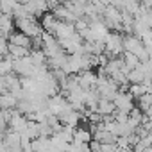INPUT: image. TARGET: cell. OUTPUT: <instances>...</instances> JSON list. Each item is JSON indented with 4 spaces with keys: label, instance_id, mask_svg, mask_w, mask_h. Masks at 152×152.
Returning a JSON list of instances; mask_svg holds the SVG:
<instances>
[{
    "label": "cell",
    "instance_id": "9",
    "mask_svg": "<svg viewBox=\"0 0 152 152\" xmlns=\"http://www.w3.org/2000/svg\"><path fill=\"white\" fill-rule=\"evenodd\" d=\"M25 124H27V118H25L23 115H20L16 109H11V118H9V122H7V129L20 134V132L23 131Z\"/></svg>",
    "mask_w": 152,
    "mask_h": 152
},
{
    "label": "cell",
    "instance_id": "13",
    "mask_svg": "<svg viewBox=\"0 0 152 152\" xmlns=\"http://www.w3.org/2000/svg\"><path fill=\"white\" fill-rule=\"evenodd\" d=\"M7 43H9V45H16V47H23V48H32V39H31L29 36L18 32V31L11 32V34L7 36Z\"/></svg>",
    "mask_w": 152,
    "mask_h": 152
},
{
    "label": "cell",
    "instance_id": "21",
    "mask_svg": "<svg viewBox=\"0 0 152 152\" xmlns=\"http://www.w3.org/2000/svg\"><path fill=\"white\" fill-rule=\"evenodd\" d=\"M122 63L129 68V70H132V68H136V66H140V59L134 56V54H131V52H122Z\"/></svg>",
    "mask_w": 152,
    "mask_h": 152
},
{
    "label": "cell",
    "instance_id": "11",
    "mask_svg": "<svg viewBox=\"0 0 152 152\" xmlns=\"http://www.w3.org/2000/svg\"><path fill=\"white\" fill-rule=\"evenodd\" d=\"M90 141H91V132H90L88 127L79 125V127L73 129V140H72V143H75V145H88Z\"/></svg>",
    "mask_w": 152,
    "mask_h": 152
},
{
    "label": "cell",
    "instance_id": "8",
    "mask_svg": "<svg viewBox=\"0 0 152 152\" xmlns=\"http://www.w3.org/2000/svg\"><path fill=\"white\" fill-rule=\"evenodd\" d=\"M95 83H97V73L93 70H86L77 73V84L83 90H95Z\"/></svg>",
    "mask_w": 152,
    "mask_h": 152
},
{
    "label": "cell",
    "instance_id": "15",
    "mask_svg": "<svg viewBox=\"0 0 152 152\" xmlns=\"http://www.w3.org/2000/svg\"><path fill=\"white\" fill-rule=\"evenodd\" d=\"M115 104L111 100H106V99H99L97 102V107H95V113H99L100 116H111L115 113Z\"/></svg>",
    "mask_w": 152,
    "mask_h": 152
},
{
    "label": "cell",
    "instance_id": "1",
    "mask_svg": "<svg viewBox=\"0 0 152 152\" xmlns=\"http://www.w3.org/2000/svg\"><path fill=\"white\" fill-rule=\"evenodd\" d=\"M124 52L134 54V56L140 59V63L150 61V52L141 45L140 38L134 36V34H124Z\"/></svg>",
    "mask_w": 152,
    "mask_h": 152
},
{
    "label": "cell",
    "instance_id": "12",
    "mask_svg": "<svg viewBox=\"0 0 152 152\" xmlns=\"http://www.w3.org/2000/svg\"><path fill=\"white\" fill-rule=\"evenodd\" d=\"M52 15H54L59 22H66V23H73L75 20H77V18L73 16V13H72L64 4H57V6L52 9Z\"/></svg>",
    "mask_w": 152,
    "mask_h": 152
},
{
    "label": "cell",
    "instance_id": "19",
    "mask_svg": "<svg viewBox=\"0 0 152 152\" xmlns=\"http://www.w3.org/2000/svg\"><path fill=\"white\" fill-rule=\"evenodd\" d=\"M29 59H31V63H32L34 68H38V66H47V57H45L43 50H31V52H29Z\"/></svg>",
    "mask_w": 152,
    "mask_h": 152
},
{
    "label": "cell",
    "instance_id": "24",
    "mask_svg": "<svg viewBox=\"0 0 152 152\" xmlns=\"http://www.w3.org/2000/svg\"><path fill=\"white\" fill-rule=\"evenodd\" d=\"M115 152H131V148H127V150H122V148H116Z\"/></svg>",
    "mask_w": 152,
    "mask_h": 152
},
{
    "label": "cell",
    "instance_id": "7",
    "mask_svg": "<svg viewBox=\"0 0 152 152\" xmlns=\"http://www.w3.org/2000/svg\"><path fill=\"white\" fill-rule=\"evenodd\" d=\"M27 13L34 18H41L47 11H48V4H47V0H29L27 4H23Z\"/></svg>",
    "mask_w": 152,
    "mask_h": 152
},
{
    "label": "cell",
    "instance_id": "23",
    "mask_svg": "<svg viewBox=\"0 0 152 152\" xmlns=\"http://www.w3.org/2000/svg\"><path fill=\"white\" fill-rule=\"evenodd\" d=\"M47 152H63V150H59V148H54V147H50Z\"/></svg>",
    "mask_w": 152,
    "mask_h": 152
},
{
    "label": "cell",
    "instance_id": "18",
    "mask_svg": "<svg viewBox=\"0 0 152 152\" xmlns=\"http://www.w3.org/2000/svg\"><path fill=\"white\" fill-rule=\"evenodd\" d=\"M16 107V99L9 91L0 93V109H15Z\"/></svg>",
    "mask_w": 152,
    "mask_h": 152
},
{
    "label": "cell",
    "instance_id": "3",
    "mask_svg": "<svg viewBox=\"0 0 152 152\" xmlns=\"http://www.w3.org/2000/svg\"><path fill=\"white\" fill-rule=\"evenodd\" d=\"M15 29H16L18 32H22V34L29 36L31 39H32V38H36V36H39V34L43 32V31H41V27H39L38 18H34V16H27V18L15 20Z\"/></svg>",
    "mask_w": 152,
    "mask_h": 152
},
{
    "label": "cell",
    "instance_id": "16",
    "mask_svg": "<svg viewBox=\"0 0 152 152\" xmlns=\"http://www.w3.org/2000/svg\"><path fill=\"white\" fill-rule=\"evenodd\" d=\"M31 147H32V152H47L50 148V140L43 138V136H38L31 141Z\"/></svg>",
    "mask_w": 152,
    "mask_h": 152
},
{
    "label": "cell",
    "instance_id": "17",
    "mask_svg": "<svg viewBox=\"0 0 152 152\" xmlns=\"http://www.w3.org/2000/svg\"><path fill=\"white\" fill-rule=\"evenodd\" d=\"M31 52V48H23V47H16V45H9L7 43V56L11 59H20V57H27Z\"/></svg>",
    "mask_w": 152,
    "mask_h": 152
},
{
    "label": "cell",
    "instance_id": "5",
    "mask_svg": "<svg viewBox=\"0 0 152 152\" xmlns=\"http://www.w3.org/2000/svg\"><path fill=\"white\" fill-rule=\"evenodd\" d=\"M32 72H34V66H32L29 56L27 57H20V59H13V73L18 75L20 79L22 77H31Z\"/></svg>",
    "mask_w": 152,
    "mask_h": 152
},
{
    "label": "cell",
    "instance_id": "6",
    "mask_svg": "<svg viewBox=\"0 0 152 152\" xmlns=\"http://www.w3.org/2000/svg\"><path fill=\"white\" fill-rule=\"evenodd\" d=\"M75 36H77V31H75L73 23H66V22H59V25L54 32V38L57 41H68Z\"/></svg>",
    "mask_w": 152,
    "mask_h": 152
},
{
    "label": "cell",
    "instance_id": "4",
    "mask_svg": "<svg viewBox=\"0 0 152 152\" xmlns=\"http://www.w3.org/2000/svg\"><path fill=\"white\" fill-rule=\"evenodd\" d=\"M111 102L115 104V109H116V111H122V113H127V115H129V111L134 107V99L131 97L129 91H118V93L113 97Z\"/></svg>",
    "mask_w": 152,
    "mask_h": 152
},
{
    "label": "cell",
    "instance_id": "22",
    "mask_svg": "<svg viewBox=\"0 0 152 152\" xmlns=\"http://www.w3.org/2000/svg\"><path fill=\"white\" fill-rule=\"evenodd\" d=\"M127 91L131 93V97L136 100V99H140L141 95H145V93H150V91H147V88L140 83V84H129V88H127Z\"/></svg>",
    "mask_w": 152,
    "mask_h": 152
},
{
    "label": "cell",
    "instance_id": "10",
    "mask_svg": "<svg viewBox=\"0 0 152 152\" xmlns=\"http://www.w3.org/2000/svg\"><path fill=\"white\" fill-rule=\"evenodd\" d=\"M59 25V20L52 15V13H45L41 18H39V27L43 32H48V34H54L56 29Z\"/></svg>",
    "mask_w": 152,
    "mask_h": 152
},
{
    "label": "cell",
    "instance_id": "20",
    "mask_svg": "<svg viewBox=\"0 0 152 152\" xmlns=\"http://www.w3.org/2000/svg\"><path fill=\"white\" fill-rule=\"evenodd\" d=\"M143 79H145V73H143L141 66H136V68L129 70V73H127V83L129 84H140Z\"/></svg>",
    "mask_w": 152,
    "mask_h": 152
},
{
    "label": "cell",
    "instance_id": "14",
    "mask_svg": "<svg viewBox=\"0 0 152 152\" xmlns=\"http://www.w3.org/2000/svg\"><path fill=\"white\" fill-rule=\"evenodd\" d=\"M11 32H15V18L11 15L0 13V34L4 38H7Z\"/></svg>",
    "mask_w": 152,
    "mask_h": 152
},
{
    "label": "cell",
    "instance_id": "25",
    "mask_svg": "<svg viewBox=\"0 0 152 152\" xmlns=\"http://www.w3.org/2000/svg\"><path fill=\"white\" fill-rule=\"evenodd\" d=\"M16 2H18V4H27L29 0H16Z\"/></svg>",
    "mask_w": 152,
    "mask_h": 152
},
{
    "label": "cell",
    "instance_id": "2",
    "mask_svg": "<svg viewBox=\"0 0 152 152\" xmlns=\"http://www.w3.org/2000/svg\"><path fill=\"white\" fill-rule=\"evenodd\" d=\"M102 41H104V54L107 57H118V56H122V52H124V36L120 32L109 31Z\"/></svg>",
    "mask_w": 152,
    "mask_h": 152
}]
</instances>
